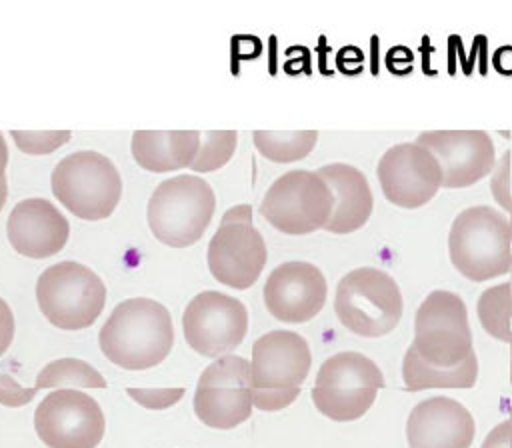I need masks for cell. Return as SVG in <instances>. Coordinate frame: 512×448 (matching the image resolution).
I'll list each match as a JSON object with an SVG mask.
<instances>
[{"label": "cell", "instance_id": "cell-32", "mask_svg": "<svg viewBox=\"0 0 512 448\" xmlns=\"http://www.w3.org/2000/svg\"><path fill=\"white\" fill-rule=\"evenodd\" d=\"M502 426H504V432H506V446H508V448H512V408H510V416H508V420H504V422H502Z\"/></svg>", "mask_w": 512, "mask_h": 448}, {"label": "cell", "instance_id": "cell-11", "mask_svg": "<svg viewBox=\"0 0 512 448\" xmlns=\"http://www.w3.org/2000/svg\"><path fill=\"white\" fill-rule=\"evenodd\" d=\"M268 252L262 234L252 224V206L236 204L228 208L208 244V270L224 286L250 288L264 264Z\"/></svg>", "mask_w": 512, "mask_h": 448}, {"label": "cell", "instance_id": "cell-23", "mask_svg": "<svg viewBox=\"0 0 512 448\" xmlns=\"http://www.w3.org/2000/svg\"><path fill=\"white\" fill-rule=\"evenodd\" d=\"M252 140L256 150L280 164L296 162L306 158L316 146V130H254Z\"/></svg>", "mask_w": 512, "mask_h": 448}, {"label": "cell", "instance_id": "cell-4", "mask_svg": "<svg viewBox=\"0 0 512 448\" xmlns=\"http://www.w3.org/2000/svg\"><path fill=\"white\" fill-rule=\"evenodd\" d=\"M216 208L212 186L194 174L160 182L148 200V224L166 246L186 248L202 238Z\"/></svg>", "mask_w": 512, "mask_h": 448}, {"label": "cell", "instance_id": "cell-29", "mask_svg": "<svg viewBox=\"0 0 512 448\" xmlns=\"http://www.w3.org/2000/svg\"><path fill=\"white\" fill-rule=\"evenodd\" d=\"M512 152L504 150L500 160H496L492 168V178H490V190L494 200L498 202L500 208L508 210L510 200H512V188H510V164H512Z\"/></svg>", "mask_w": 512, "mask_h": 448}, {"label": "cell", "instance_id": "cell-33", "mask_svg": "<svg viewBox=\"0 0 512 448\" xmlns=\"http://www.w3.org/2000/svg\"><path fill=\"white\" fill-rule=\"evenodd\" d=\"M508 212H510V218H508V224H510V238H512V200H510V208H508Z\"/></svg>", "mask_w": 512, "mask_h": 448}, {"label": "cell", "instance_id": "cell-18", "mask_svg": "<svg viewBox=\"0 0 512 448\" xmlns=\"http://www.w3.org/2000/svg\"><path fill=\"white\" fill-rule=\"evenodd\" d=\"M476 424L466 406L448 396L418 402L406 422L410 448H470Z\"/></svg>", "mask_w": 512, "mask_h": 448}, {"label": "cell", "instance_id": "cell-34", "mask_svg": "<svg viewBox=\"0 0 512 448\" xmlns=\"http://www.w3.org/2000/svg\"><path fill=\"white\" fill-rule=\"evenodd\" d=\"M508 274H510V280H508V282H510V290H512V266H510V272H508Z\"/></svg>", "mask_w": 512, "mask_h": 448}, {"label": "cell", "instance_id": "cell-8", "mask_svg": "<svg viewBox=\"0 0 512 448\" xmlns=\"http://www.w3.org/2000/svg\"><path fill=\"white\" fill-rule=\"evenodd\" d=\"M36 300L44 318L62 330L92 326L106 304L102 278L80 262L48 266L36 280Z\"/></svg>", "mask_w": 512, "mask_h": 448}, {"label": "cell", "instance_id": "cell-26", "mask_svg": "<svg viewBox=\"0 0 512 448\" xmlns=\"http://www.w3.org/2000/svg\"><path fill=\"white\" fill-rule=\"evenodd\" d=\"M236 130H206L200 138L198 154L192 162L194 172H212L222 168L236 150Z\"/></svg>", "mask_w": 512, "mask_h": 448}, {"label": "cell", "instance_id": "cell-19", "mask_svg": "<svg viewBox=\"0 0 512 448\" xmlns=\"http://www.w3.org/2000/svg\"><path fill=\"white\" fill-rule=\"evenodd\" d=\"M10 246L28 258H48L58 254L70 236L64 214L44 198H26L14 204L6 220Z\"/></svg>", "mask_w": 512, "mask_h": 448}, {"label": "cell", "instance_id": "cell-20", "mask_svg": "<svg viewBox=\"0 0 512 448\" xmlns=\"http://www.w3.org/2000/svg\"><path fill=\"white\" fill-rule=\"evenodd\" d=\"M330 186L334 194V210L324 230L332 234H350L360 230L374 206V196L366 176L344 162L326 164L316 170Z\"/></svg>", "mask_w": 512, "mask_h": 448}, {"label": "cell", "instance_id": "cell-22", "mask_svg": "<svg viewBox=\"0 0 512 448\" xmlns=\"http://www.w3.org/2000/svg\"><path fill=\"white\" fill-rule=\"evenodd\" d=\"M402 376L408 392L428 388H472L478 378V358L476 352H472L462 364L442 368L424 362L412 348H408L402 362Z\"/></svg>", "mask_w": 512, "mask_h": 448}, {"label": "cell", "instance_id": "cell-14", "mask_svg": "<svg viewBox=\"0 0 512 448\" xmlns=\"http://www.w3.org/2000/svg\"><path fill=\"white\" fill-rule=\"evenodd\" d=\"M34 428L48 448H96L106 420L100 404L80 390H54L34 412Z\"/></svg>", "mask_w": 512, "mask_h": 448}, {"label": "cell", "instance_id": "cell-6", "mask_svg": "<svg viewBox=\"0 0 512 448\" xmlns=\"http://www.w3.org/2000/svg\"><path fill=\"white\" fill-rule=\"evenodd\" d=\"M50 184L56 200L82 220L108 218L122 196L118 168L94 150L64 156L54 166Z\"/></svg>", "mask_w": 512, "mask_h": 448}, {"label": "cell", "instance_id": "cell-25", "mask_svg": "<svg viewBox=\"0 0 512 448\" xmlns=\"http://www.w3.org/2000/svg\"><path fill=\"white\" fill-rule=\"evenodd\" d=\"M62 386H80V388H106L104 376L88 362L78 358H58L48 362L36 376V390L40 388H62Z\"/></svg>", "mask_w": 512, "mask_h": 448}, {"label": "cell", "instance_id": "cell-21", "mask_svg": "<svg viewBox=\"0 0 512 448\" xmlns=\"http://www.w3.org/2000/svg\"><path fill=\"white\" fill-rule=\"evenodd\" d=\"M200 130H136L132 156L144 170L172 172L192 166L200 148Z\"/></svg>", "mask_w": 512, "mask_h": 448}, {"label": "cell", "instance_id": "cell-16", "mask_svg": "<svg viewBox=\"0 0 512 448\" xmlns=\"http://www.w3.org/2000/svg\"><path fill=\"white\" fill-rule=\"evenodd\" d=\"M416 142L440 162L444 188L472 186L496 164L494 142L484 130H426Z\"/></svg>", "mask_w": 512, "mask_h": 448}, {"label": "cell", "instance_id": "cell-2", "mask_svg": "<svg viewBox=\"0 0 512 448\" xmlns=\"http://www.w3.org/2000/svg\"><path fill=\"white\" fill-rule=\"evenodd\" d=\"M312 352L298 332L270 330L252 344V402L276 412L290 406L310 372Z\"/></svg>", "mask_w": 512, "mask_h": 448}, {"label": "cell", "instance_id": "cell-9", "mask_svg": "<svg viewBox=\"0 0 512 448\" xmlns=\"http://www.w3.org/2000/svg\"><path fill=\"white\" fill-rule=\"evenodd\" d=\"M334 210V194L316 170H290L266 190L260 214L276 230L302 236L326 228Z\"/></svg>", "mask_w": 512, "mask_h": 448}, {"label": "cell", "instance_id": "cell-5", "mask_svg": "<svg viewBox=\"0 0 512 448\" xmlns=\"http://www.w3.org/2000/svg\"><path fill=\"white\" fill-rule=\"evenodd\" d=\"M402 308V292L396 280L380 268L350 270L336 286L334 312L340 324L356 336H386L398 326Z\"/></svg>", "mask_w": 512, "mask_h": 448}, {"label": "cell", "instance_id": "cell-7", "mask_svg": "<svg viewBox=\"0 0 512 448\" xmlns=\"http://www.w3.org/2000/svg\"><path fill=\"white\" fill-rule=\"evenodd\" d=\"M384 376L374 360L360 352L344 350L326 358L312 386L316 410L334 422L362 418L374 404Z\"/></svg>", "mask_w": 512, "mask_h": 448}, {"label": "cell", "instance_id": "cell-15", "mask_svg": "<svg viewBox=\"0 0 512 448\" xmlns=\"http://www.w3.org/2000/svg\"><path fill=\"white\" fill-rule=\"evenodd\" d=\"M378 182L388 202L400 208L428 204L442 186V166L436 156L418 142H400L378 160Z\"/></svg>", "mask_w": 512, "mask_h": 448}, {"label": "cell", "instance_id": "cell-31", "mask_svg": "<svg viewBox=\"0 0 512 448\" xmlns=\"http://www.w3.org/2000/svg\"><path fill=\"white\" fill-rule=\"evenodd\" d=\"M482 448H508L506 446V432H504L502 422L490 430V434L486 436Z\"/></svg>", "mask_w": 512, "mask_h": 448}, {"label": "cell", "instance_id": "cell-24", "mask_svg": "<svg viewBox=\"0 0 512 448\" xmlns=\"http://www.w3.org/2000/svg\"><path fill=\"white\" fill-rule=\"evenodd\" d=\"M476 314L482 328L496 340L510 346V382H512V290L510 282L486 288L476 302Z\"/></svg>", "mask_w": 512, "mask_h": 448}, {"label": "cell", "instance_id": "cell-28", "mask_svg": "<svg viewBox=\"0 0 512 448\" xmlns=\"http://www.w3.org/2000/svg\"><path fill=\"white\" fill-rule=\"evenodd\" d=\"M126 394L148 410H164L184 396V388H126Z\"/></svg>", "mask_w": 512, "mask_h": 448}, {"label": "cell", "instance_id": "cell-27", "mask_svg": "<svg viewBox=\"0 0 512 448\" xmlns=\"http://www.w3.org/2000/svg\"><path fill=\"white\" fill-rule=\"evenodd\" d=\"M10 136L26 154H50L68 142L70 130H10Z\"/></svg>", "mask_w": 512, "mask_h": 448}, {"label": "cell", "instance_id": "cell-12", "mask_svg": "<svg viewBox=\"0 0 512 448\" xmlns=\"http://www.w3.org/2000/svg\"><path fill=\"white\" fill-rule=\"evenodd\" d=\"M250 362L236 354H224L206 366L194 392V414L216 430H230L246 422L252 412Z\"/></svg>", "mask_w": 512, "mask_h": 448}, {"label": "cell", "instance_id": "cell-17", "mask_svg": "<svg viewBox=\"0 0 512 448\" xmlns=\"http://www.w3.org/2000/svg\"><path fill=\"white\" fill-rule=\"evenodd\" d=\"M326 278L310 262L292 260L276 266L264 284L266 310L280 322L302 324L326 304Z\"/></svg>", "mask_w": 512, "mask_h": 448}, {"label": "cell", "instance_id": "cell-3", "mask_svg": "<svg viewBox=\"0 0 512 448\" xmlns=\"http://www.w3.org/2000/svg\"><path fill=\"white\" fill-rule=\"evenodd\" d=\"M448 254L454 268L472 282L508 274L512 266L508 218L490 206L462 210L450 226Z\"/></svg>", "mask_w": 512, "mask_h": 448}, {"label": "cell", "instance_id": "cell-13", "mask_svg": "<svg viewBox=\"0 0 512 448\" xmlns=\"http://www.w3.org/2000/svg\"><path fill=\"white\" fill-rule=\"evenodd\" d=\"M182 330L194 352L220 358L242 344L248 332V310L234 296L204 290L188 302L182 314Z\"/></svg>", "mask_w": 512, "mask_h": 448}, {"label": "cell", "instance_id": "cell-10", "mask_svg": "<svg viewBox=\"0 0 512 448\" xmlns=\"http://www.w3.org/2000/svg\"><path fill=\"white\" fill-rule=\"evenodd\" d=\"M408 348L432 366L462 364L474 352L464 300L450 290H432L416 310Z\"/></svg>", "mask_w": 512, "mask_h": 448}, {"label": "cell", "instance_id": "cell-30", "mask_svg": "<svg viewBox=\"0 0 512 448\" xmlns=\"http://www.w3.org/2000/svg\"><path fill=\"white\" fill-rule=\"evenodd\" d=\"M492 64L502 74H512V46H502L496 50Z\"/></svg>", "mask_w": 512, "mask_h": 448}, {"label": "cell", "instance_id": "cell-1", "mask_svg": "<svg viewBox=\"0 0 512 448\" xmlns=\"http://www.w3.org/2000/svg\"><path fill=\"white\" fill-rule=\"evenodd\" d=\"M102 354L124 370H146L172 350L174 326L164 304L128 298L114 306L98 334Z\"/></svg>", "mask_w": 512, "mask_h": 448}]
</instances>
